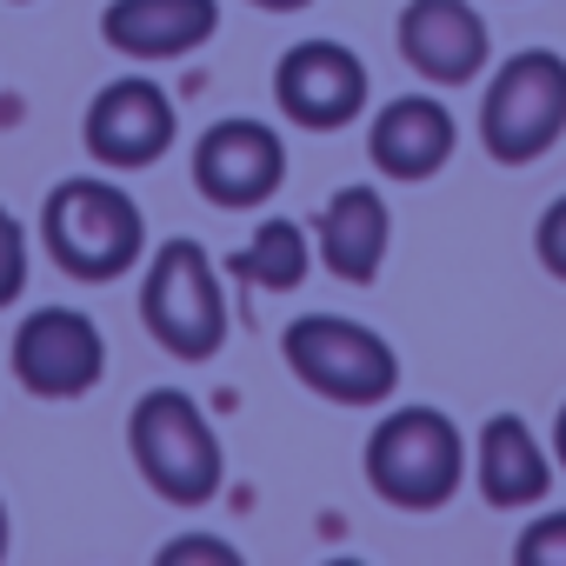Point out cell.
I'll return each mask as SVG.
<instances>
[{"instance_id": "cell-10", "label": "cell", "mask_w": 566, "mask_h": 566, "mask_svg": "<svg viewBox=\"0 0 566 566\" xmlns=\"http://www.w3.org/2000/svg\"><path fill=\"white\" fill-rule=\"evenodd\" d=\"M273 101L307 134H340L367 107V67L340 41H301V48L280 54V67H273Z\"/></svg>"}, {"instance_id": "cell-13", "label": "cell", "mask_w": 566, "mask_h": 566, "mask_svg": "<svg viewBox=\"0 0 566 566\" xmlns=\"http://www.w3.org/2000/svg\"><path fill=\"white\" fill-rule=\"evenodd\" d=\"M220 28V0H114L101 14V41L127 61H180L207 48Z\"/></svg>"}, {"instance_id": "cell-4", "label": "cell", "mask_w": 566, "mask_h": 566, "mask_svg": "<svg viewBox=\"0 0 566 566\" xmlns=\"http://www.w3.org/2000/svg\"><path fill=\"white\" fill-rule=\"evenodd\" d=\"M140 321L174 360H213L227 347V294L200 240H160L140 273Z\"/></svg>"}, {"instance_id": "cell-11", "label": "cell", "mask_w": 566, "mask_h": 566, "mask_svg": "<svg viewBox=\"0 0 566 566\" xmlns=\"http://www.w3.org/2000/svg\"><path fill=\"white\" fill-rule=\"evenodd\" d=\"M400 54H407V67L420 81L467 87L486 67L493 34H486V21L467 8V0H407L400 8Z\"/></svg>"}, {"instance_id": "cell-6", "label": "cell", "mask_w": 566, "mask_h": 566, "mask_svg": "<svg viewBox=\"0 0 566 566\" xmlns=\"http://www.w3.org/2000/svg\"><path fill=\"white\" fill-rule=\"evenodd\" d=\"M280 354H287L301 387H314L334 407H380L400 387V354L374 327L340 314H301L280 334Z\"/></svg>"}, {"instance_id": "cell-22", "label": "cell", "mask_w": 566, "mask_h": 566, "mask_svg": "<svg viewBox=\"0 0 566 566\" xmlns=\"http://www.w3.org/2000/svg\"><path fill=\"white\" fill-rule=\"evenodd\" d=\"M553 460L566 467V400H559V413H553Z\"/></svg>"}, {"instance_id": "cell-9", "label": "cell", "mask_w": 566, "mask_h": 566, "mask_svg": "<svg viewBox=\"0 0 566 566\" xmlns=\"http://www.w3.org/2000/svg\"><path fill=\"white\" fill-rule=\"evenodd\" d=\"M287 180V147L266 120H213L200 140H193V187L227 207V213H247V207H266Z\"/></svg>"}, {"instance_id": "cell-20", "label": "cell", "mask_w": 566, "mask_h": 566, "mask_svg": "<svg viewBox=\"0 0 566 566\" xmlns=\"http://www.w3.org/2000/svg\"><path fill=\"white\" fill-rule=\"evenodd\" d=\"M187 559H220V566H233L240 553L220 546V539H174V546H160V566H187Z\"/></svg>"}, {"instance_id": "cell-23", "label": "cell", "mask_w": 566, "mask_h": 566, "mask_svg": "<svg viewBox=\"0 0 566 566\" xmlns=\"http://www.w3.org/2000/svg\"><path fill=\"white\" fill-rule=\"evenodd\" d=\"M0 559H8V500H0Z\"/></svg>"}, {"instance_id": "cell-14", "label": "cell", "mask_w": 566, "mask_h": 566, "mask_svg": "<svg viewBox=\"0 0 566 566\" xmlns=\"http://www.w3.org/2000/svg\"><path fill=\"white\" fill-rule=\"evenodd\" d=\"M473 480H480L486 506L513 513V506H539L546 500L553 460H546V447L533 440V427L520 413H493L480 427V447H473Z\"/></svg>"}, {"instance_id": "cell-5", "label": "cell", "mask_w": 566, "mask_h": 566, "mask_svg": "<svg viewBox=\"0 0 566 566\" xmlns=\"http://www.w3.org/2000/svg\"><path fill=\"white\" fill-rule=\"evenodd\" d=\"M559 134H566V61L546 48L500 61L480 101V147L500 167H533L539 154L559 147Z\"/></svg>"}, {"instance_id": "cell-21", "label": "cell", "mask_w": 566, "mask_h": 566, "mask_svg": "<svg viewBox=\"0 0 566 566\" xmlns=\"http://www.w3.org/2000/svg\"><path fill=\"white\" fill-rule=\"evenodd\" d=\"M247 8H260V14H301V8H314V0H247Z\"/></svg>"}, {"instance_id": "cell-18", "label": "cell", "mask_w": 566, "mask_h": 566, "mask_svg": "<svg viewBox=\"0 0 566 566\" xmlns=\"http://www.w3.org/2000/svg\"><path fill=\"white\" fill-rule=\"evenodd\" d=\"M513 559H520V566H566V506H559V513H539V520L520 533Z\"/></svg>"}, {"instance_id": "cell-8", "label": "cell", "mask_w": 566, "mask_h": 566, "mask_svg": "<svg viewBox=\"0 0 566 566\" xmlns=\"http://www.w3.org/2000/svg\"><path fill=\"white\" fill-rule=\"evenodd\" d=\"M180 134V114L167 101V87H154L147 74H120L107 81L94 101H87V120H81V140L101 167L114 174H134V167H154Z\"/></svg>"}, {"instance_id": "cell-15", "label": "cell", "mask_w": 566, "mask_h": 566, "mask_svg": "<svg viewBox=\"0 0 566 566\" xmlns=\"http://www.w3.org/2000/svg\"><path fill=\"white\" fill-rule=\"evenodd\" d=\"M387 240H394V213L380 200V187H340L321 213V233H314V253L327 260L334 280H354V287H367V280L380 273L387 260Z\"/></svg>"}, {"instance_id": "cell-16", "label": "cell", "mask_w": 566, "mask_h": 566, "mask_svg": "<svg viewBox=\"0 0 566 566\" xmlns=\"http://www.w3.org/2000/svg\"><path fill=\"white\" fill-rule=\"evenodd\" d=\"M307 266H314V240H307L301 220H260V227L247 233V247L233 253V273L253 280V287H266V294L301 287Z\"/></svg>"}, {"instance_id": "cell-12", "label": "cell", "mask_w": 566, "mask_h": 566, "mask_svg": "<svg viewBox=\"0 0 566 566\" xmlns=\"http://www.w3.org/2000/svg\"><path fill=\"white\" fill-rule=\"evenodd\" d=\"M453 114L433 101V94H400L374 114L367 127V160L387 174V180H433L447 160H453Z\"/></svg>"}, {"instance_id": "cell-19", "label": "cell", "mask_w": 566, "mask_h": 566, "mask_svg": "<svg viewBox=\"0 0 566 566\" xmlns=\"http://www.w3.org/2000/svg\"><path fill=\"white\" fill-rule=\"evenodd\" d=\"M533 253H539V266H546L553 280H566V193L539 213V227H533Z\"/></svg>"}, {"instance_id": "cell-2", "label": "cell", "mask_w": 566, "mask_h": 566, "mask_svg": "<svg viewBox=\"0 0 566 566\" xmlns=\"http://www.w3.org/2000/svg\"><path fill=\"white\" fill-rule=\"evenodd\" d=\"M127 453H134L140 480L174 506H207L227 480L220 433L180 387L140 394V407L127 413Z\"/></svg>"}, {"instance_id": "cell-3", "label": "cell", "mask_w": 566, "mask_h": 566, "mask_svg": "<svg viewBox=\"0 0 566 566\" xmlns=\"http://www.w3.org/2000/svg\"><path fill=\"white\" fill-rule=\"evenodd\" d=\"M467 447L440 407H394L367 433V486L400 513H433L460 493Z\"/></svg>"}, {"instance_id": "cell-7", "label": "cell", "mask_w": 566, "mask_h": 566, "mask_svg": "<svg viewBox=\"0 0 566 566\" xmlns=\"http://www.w3.org/2000/svg\"><path fill=\"white\" fill-rule=\"evenodd\" d=\"M107 374V340L74 307H34L14 327V380L34 400H81Z\"/></svg>"}, {"instance_id": "cell-17", "label": "cell", "mask_w": 566, "mask_h": 566, "mask_svg": "<svg viewBox=\"0 0 566 566\" xmlns=\"http://www.w3.org/2000/svg\"><path fill=\"white\" fill-rule=\"evenodd\" d=\"M28 294V227L0 207V307H14Z\"/></svg>"}, {"instance_id": "cell-1", "label": "cell", "mask_w": 566, "mask_h": 566, "mask_svg": "<svg viewBox=\"0 0 566 566\" xmlns=\"http://www.w3.org/2000/svg\"><path fill=\"white\" fill-rule=\"evenodd\" d=\"M41 247H48V260L67 280H94V287H101V280H120V273L140 266L147 213H140V200L120 180L74 174L41 207Z\"/></svg>"}]
</instances>
